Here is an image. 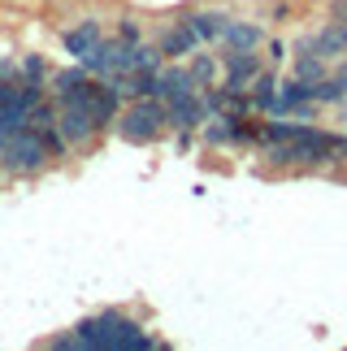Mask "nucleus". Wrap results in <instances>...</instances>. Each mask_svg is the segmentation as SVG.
<instances>
[{
	"label": "nucleus",
	"mask_w": 347,
	"mask_h": 351,
	"mask_svg": "<svg viewBox=\"0 0 347 351\" xmlns=\"http://www.w3.org/2000/svg\"><path fill=\"white\" fill-rule=\"evenodd\" d=\"M200 83L191 78V70H156V96L161 100H178V96H191Z\"/></svg>",
	"instance_id": "obj_9"
},
{
	"label": "nucleus",
	"mask_w": 347,
	"mask_h": 351,
	"mask_svg": "<svg viewBox=\"0 0 347 351\" xmlns=\"http://www.w3.org/2000/svg\"><path fill=\"white\" fill-rule=\"evenodd\" d=\"M87 78H91V70H87L83 61H78V65H70V70H57V74H52V87H57V100H70L74 91L87 83Z\"/></svg>",
	"instance_id": "obj_13"
},
{
	"label": "nucleus",
	"mask_w": 347,
	"mask_h": 351,
	"mask_svg": "<svg viewBox=\"0 0 347 351\" xmlns=\"http://www.w3.org/2000/svg\"><path fill=\"white\" fill-rule=\"evenodd\" d=\"M296 78H304V83H322V57H317V52H300Z\"/></svg>",
	"instance_id": "obj_15"
},
{
	"label": "nucleus",
	"mask_w": 347,
	"mask_h": 351,
	"mask_svg": "<svg viewBox=\"0 0 347 351\" xmlns=\"http://www.w3.org/2000/svg\"><path fill=\"white\" fill-rule=\"evenodd\" d=\"M187 26H191L200 39H217L222 26H226V18H222V13H195V18H187Z\"/></svg>",
	"instance_id": "obj_14"
},
{
	"label": "nucleus",
	"mask_w": 347,
	"mask_h": 351,
	"mask_svg": "<svg viewBox=\"0 0 347 351\" xmlns=\"http://www.w3.org/2000/svg\"><path fill=\"white\" fill-rule=\"evenodd\" d=\"M22 70H26V78H35V83H39V78L48 74V65H44V57H26V61H22Z\"/></svg>",
	"instance_id": "obj_17"
},
{
	"label": "nucleus",
	"mask_w": 347,
	"mask_h": 351,
	"mask_svg": "<svg viewBox=\"0 0 347 351\" xmlns=\"http://www.w3.org/2000/svg\"><path fill=\"white\" fill-rule=\"evenodd\" d=\"M191 78H195L200 87H204L208 78H213V61H208V57H195V65H191Z\"/></svg>",
	"instance_id": "obj_16"
},
{
	"label": "nucleus",
	"mask_w": 347,
	"mask_h": 351,
	"mask_svg": "<svg viewBox=\"0 0 347 351\" xmlns=\"http://www.w3.org/2000/svg\"><path fill=\"white\" fill-rule=\"evenodd\" d=\"M339 87H343V91H347V70H343V74H339Z\"/></svg>",
	"instance_id": "obj_20"
},
{
	"label": "nucleus",
	"mask_w": 347,
	"mask_h": 351,
	"mask_svg": "<svg viewBox=\"0 0 347 351\" xmlns=\"http://www.w3.org/2000/svg\"><path fill=\"white\" fill-rule=\"evenodd\" d=\"M13 74V61H0V78H9Z\"/></svg>",
	"instance_id": "obj_19"
},
{
	"label": "nucleus",
	"mask_w": 347,
	"mask_h": 351,
	"mask_svg": "<svg viewBox=\"0 0 347 351\" xmlns=\"http://www.w3.org/2000/svg\"><path fill=\"white\" fill-rule=\"evenodd\" d=\"M165 126V100L161 96H148V100H135L130 109L117 117V134L126 143H152Z\"/></svg>",
	"instance_id": "obj_3"
},
{
	"label": "nucleus",
	"mask_w": 347,
	"mask_h": 351,
	"mask_svg": "<svg viewBox=\"0 0 347 351\" xmlns=\"http://www.w3.org/2000/svg\"><path fill=\"white\" fill-rule=\"evenodd\" d=\"M70 100L83 104L96 126H109V121H117V87H113V83H96V78H87V83L78 87Z\"/></svg>",
	"instance_id": "obj_4"
},
{
	"label": "nucleus",
	"mask_w": 347,
	"mask_h": 351,
	"mask_svg": "<svg viewBox=\"0 0 347 351\" xmlns=\"http://www.w3.org/2000/svg\"><path fill=\"white\" fill-rule=\"evenodd\" d=\"M48 143H44V134L31 130V126H22V130H13V134H0V160H5V169L13 173H35V169H44L48 165Z\"/></svg>",
	"instance_id": "obj_2"
},
{
	"label": "nucleus",
	"mask_w": 347,
	"mask_h": 351,
	"mask_svg": "<svg viewBox=\"0 0 347 351\" xmlns=\"http://www.w3.org/2000/svg\"><path fill=\"white\" fill-rule=\"evenodd\" d=\"M252 74H256V57H252V52H230V61H226V87L243 91V83Z\"/></svg>",
	"instance_id": "obj_11"
},
{
	"label": "nucleus",
	"mask_w": 347,
	"mask_h": 351,
	"mask_svg": "<svg viewBox=\"0 0 347 351\" xmlns=\"http://www.w3.org/2000/svg\"><path fill=\"white\" fill-rule=\"evenodd\" d=\"M78 347H96V351H135V347H156L148 334H143L130 317L122 313H100V317H87L78 326Z\"/></svg>",
	"instance_id": "obj_1"
},
{
	"label": "nucleus",
	"mask_w": 347,
	"mask_h": 351,
	"mask_svg": "<svg viewBox=\"0 0 347 351\" xmlns=\"http://www.w3.org/2000/svg\"><path fill=\"white\" fill-rule=\"evenodd\" d=\"M304 52H317V57H339V52H347V35H343V26H330V31H322L317 39H309L304 44Z\"/></svg>",
	"instance_id": "obj_12"
},
{
	"label": "nucleus",
	"mask_w": 347,
	"mask_h": 351,
	"mask_svg": "<svg viewBox=\"0 0 347 351\" xmlns=\"http://www.w3.org/2000/svg\"><path fill=\"white\" fill-rule=\"evenodd\" d=\"M117 35H122L126 44H135V39H139V26L135 22H122V31H117Z\"/></svg>",
	"instance_id": "obj_18"
},
{
	"label": "nucleus",
	"mask_w": 347,
	"mask_h": 351,
	"mask_svg": "<svg viewBox=\"0 0 347 351\" xmlns=\"http://www.w3.org/2000/svg\"><path fill=\"white\" fill-rule=\"evenodd\" d=\"M57 130H61V139H65V143H87L100 126L91 121V113L83 109V104L61 100V109H57Z\"/></svg>",
	"instance_id": "obj_5"
},
{
	"label": "nucleus",
	"mask_w": 347,
	"mask_h": 351,
	"mask_svg": "<svg viewBox=\"0 0 347 351\" xmlns=\"http://www.w3.org/2000/svg\"><path fill=\"white\" fill-rule=\"evenodd\" d=\"M61 44H65V52H70L74 61H83L87 52L100 44V22H96V18H87L83 26H74V31H65V39H61Z\"/></svg>",
	"instance_id": "obj_7"
},
{
	"label": "nucleus",
	"mask_w": 347,
	"mask_h": 351,
	"mask_svg": "<svg viewBox=\"0 0 347 351\" xmlns=\"http://www.w3.org/2000/svg\"><path fill=\"white\" fill-rule=\"evenodd\" d=\"M195 48H200V35L187 22L161 35V57H182V52H195Z\"/></svg>",
	"instance_id": "obj_10"
},
{
	"label": "nucleus",
	"mask_w": 347,
	"mask_h": 351,
	"mask_svg": "<svg viewBox=\"0 0 347 351\" xmlns=\"http://www.w3.org/2000/svg\"><path fill=\"white\" fill-rule=\"evenodd\" d=\"M165 121H174V126H182V130H191L204 121V100L195 96H178V100H165Z\"/></svg>",
	"instance_id": "obj_6"
},
{
	"label": "nucleus",
	"mask_w": 347,
	"mask_h": 351,
	"mask_svg": "<svg viewBox=\"0 0 347 351\" xmlns=\"http://www.w3.org/2000/svg\"><path fill=\"white\" fill-rule=\"evenodd\" d=\"M217 39H222L230 52H252V48L265 39V31H261V26H248V22H226Z\"/></svg>",
	"instance_id": "obj_8"
}]
</instances>
